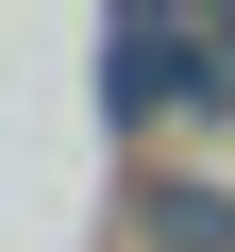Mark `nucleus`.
Wrapping results in <instances>:
<instances>
[{
	"label": "nucleus",
	"instance_id": "1",
	"mask_svg": "<svg viewBox=\"0 0 235 252\" xmlns=\"http://www.w3.org/2000/svg\"><path fill=\"white\" fill-rule=\"evenodd\" d=\"M168 84H185V17H101V101L118 118H151Z\"/></svg>",
	"mask_w": 235,
	"mask_h": 252
},
{
	"label": "nucleus",
	"instance_id": "2",
	"mask_svg": "<svg viewBox=\"0 0 235 252\" xmlns=\"http://www.w3.org/2000/svg\"><path fill=\"white\" fill-rule=\"evenodd\" d=\"M135 219H151V252H235V185H202V168H151Z\"/></svg>",
	"mask_w": 235,
	"mask_h": 252
}]
</instances>
